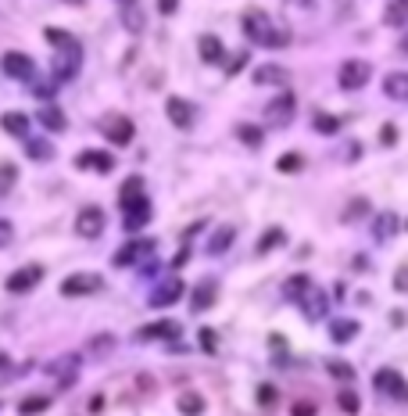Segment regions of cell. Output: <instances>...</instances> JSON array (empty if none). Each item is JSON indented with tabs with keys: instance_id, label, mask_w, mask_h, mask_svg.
<instances>
[{
	"instance_id": "obj_1",
	"label": "cell",
	"mask_w": 408,
	"mask_h": 416,
	"mask_svg": "<svg viewBox=\"0 0 408 416\" xmlns=\"http://www.w3.org/2000/svg\"><path fill=\"white\" fill-rule=\"evenodd\" d=\"M240 29L251 44H262V47H287L290 44V29L279 26L272 15H265L262 8H247L240 15Z\"/></svg>"
},
{
	"instance_id": "obj_2",
	"label": "cell",
	"mask_w": 408,
	"mask_h": 416,
	"mask_svg": "<svg viewBox=\"0 0 408 416\" xmlns=\"http://www.w3.org/2000/svg\"><path fill=\"white\" fill-rule=\"evenodd\" d=\"M79 69H82V47H79V40H72V44H57V51H54V83L76 79Z\"/></svg>"
},
{
	"instance_id": "obj_3",
	"label": "cell",
	"mask_w": 408,
	"mask_h": 416,
	"mask_svg": "<svg viewBox=\"0 0 408 416\" xmlns=\"http://www.w3.org/2000/svg\"><path fill=\"white\" fill-rule=\"evenodd\" d=\"M373 388L380 395H387V399H394V402H408V381L401 377L398 370H391V366H383V370L373 373Z\"/></svg>"
},
{
	"instance_id": "obj_4",
	"label": "cell",
	"mask_w": 408,
	"mask_h": 416,
	"mask_svg": "<svg viewBox=\"0 0 408 416\" xmlns=\"http://www.w3.org/2000/svg\"><path fill=\"white\" fill-rule=\"evenodd\" d=\"M369 76H373V65H369V61L348 58V61L340 65V72H337V83H340V90H362L365 83H369Z\"/></svg>"
},
{
	"instance_id": "obj_5",
	"label": "cell",
	"mask_w": 408,
	"mask_h": 416,
	"mask_svg": "<svg viewBox=\"0 0 408 416\" xmlns=\"http://www.w3.org/2000/svg\"><path fill=\"white\" fill-rule=\"evenodd\" d=\"M100 130H104V137L115 144V148H125V144H133V133H136V126H133V119L129 115H104L100 119Z\"/></svg>"
},
{
	"instance_id": "obj_6",
	"label": "cell",
	"mask_w": 408,
	"mask_h": 416,
	"mask_svg": "<svg viewBox=\"0 0 408 416\" xmlns=\"http://www.w3.org/2000/svg\"><path fill=\"white\" fill-rule=\"evenodd\" d=\"M100 287H104L100 273H72L69 280L61 284V295H64V298H79V295H97Z\"/></svg>"
},
{
	"instance_id": "obj_7",
	"label": "cell",
	"mask_w": 408,
	"mask_h": 416,
	"mask_svg": "<svg viewBox=\"0 0 408 416\" xmlns=\"http://www.w3.org/2000/svg\"><path fill=\"white\" fill-rule=\"evenodd\" d=\"M294 302H301V309H305L308 320H322V316H326V309H330V295H326V291H319L315 284H308Z\"/></svg>"
},
{
	"instance_id": "obj_8",
	"label": "cell",
	"mask_w": 408,
	"mask_h": 416,
	"mask_svg": "<svg viewBox=\"0 0 408 416\" xmlns=\"http://www.w3.org/2000/svg\"><path fill=\"white\" fill-rule=\"evenodd\" d=\"M76 234H79V237H86V241L100 237V234H104V208L86 205L82 212L76 216Z\"/></svg>"
},
{
	"instance_id": "obj_9",
	"label": "cell",
	"mask_w": 408,
	"mask_h": 416,
	"mask_svg": "<svg viewBox=\"0 0 408 416\" xmlns=\"http://www.w3.org/2000/svg\"><path fill=\"white\" fill-rule=\"evenodd\" d=\"M43 280V266H36V262H29V266H21V269H15V273L8 277V291L11 295H26V291H33L36 284Z\"/></svg>"
},
{
	"instance_id": "obj_10",
	"label": "cell",
	"mask_w": 408,
	"mask_h": 416,
	"mask_svg": "<svg viewBox=\"0 0 408 416\" xmlns=\"http://www.w3.org/2000/svg\"><path fill=\"white\" fill-rule=\"evenodd\" d=\"M183 334V323L179 320H154L136 330V341H168V338H179Z\"/></svg>"
},
{
	"instance_id": "obj_11",
	"label": "cell",
	"mask_w": 408,
	"mask_h": 416,
	"mask_svg": "<svg viewBox=\"0 0 408 416\" xmlns=\"http://www.w3.org/2000/svg\"><path fill=\"white\" fill-rule=\"evenodd\" d=\"M294 94H279L276 101H269L265 104V122H269V126L272 130H279V126H287V122L294 119Z\"/></svg>"
},
{
	"instance_id": "obj_12",
	"label": "cell",
	"mask_w": 408,
	"mask_h": 416,
	"mask_svg": "<svg viewBox=\"0 0 408 416\" xmlns=\"http://www.w3.org/2000/svg\"><path fill=\"white\" fill-rule=\"evenodd\" d=\"M150 252H154V241H150V237H143V241H129V244H122L118 248V252H115V266L122 269V266H136L140 259H147Z\"/></svg>"
},
{
	"instance_id": "obj_13",
	"label": "cell",
	"mask_w": 408,
	"mask_h": 416,
	"mask_svg": "<svg viewBox=\"0 0 408 416\" xmlns=\"http://www.w3.org/2000/svg\"><path fill=\"white\" fill-rule=\"evenodd\" d=\"M0 69H4L11 79H33L36 76V61L29 54H21V51H8L4 61H0Z\"/></svg>"
},
{
	"instance_id": "obj_14",
	"label": "cell",
	"mask_w": 408,
	"mask_h": 416,
	"mask_svg": "<svg viewBox=\"0 0 408 416\" xmlns=\"http://www.w3.org/2000/svg\"><path fill=\"white\" fill-rule=\"evenodd\" d=\"M165 115L176 130H190L193 126V104L183 101V97H168L165 101Z\"/></svg>"
},
{
	"instance_id": "obj_15",
	"label": "cell",
	"mask_w": 408,
	"mask_h": 416,
	"mask_svg": "<svg viewBox=\"0 0 408 416\" xmlns=\"http://www.w3.org/2000/svg\"><path fill=\"white\" fill-rule=\"evenodd\" d=\"M122 212H125V219H122L125 234H136V230H143V226L150 223V201L140 198V201H133V205H125Z\"/></svg>"
},
{
	"instance_id": "obj_16",
	"label": "cell",
	"mask_w": 408,
	"mask_h": 416,
	"mask_svg": "<svg viewBox=\"0 0 408 416\" xmlns=\"http://www.w3.org/2000/svg\"><path fill=\"white\" fill-rule=\"evenodd\" d=\"M183 280H176V277H168V280H161L154 291H150V305L154 309H165V305H172V302H179L183 298Z\"/></svg>"
},
{
	"instance_id": "obj_17",
	"label": "cell",
	"mask_w": 408,
	"mask_h": 416,
	"mask_svg": "<svg viewBox=\"0 0 408 416\" xmlns=\"http://www.w3.org/2000/svg\"><path fill=\"white\" fill-rule=\"evenodd\" d=\"M47 373L57 381V388L76 384V377H79V356H61L57 363H51V366H47Z\"/></svg>"
},
{
	"instance_id": "obj_18",
	"label": "cell",
	"mask_w": 408,
	"mask_h": 416,
	"mask_svg": "<svg viewBox=\"0 0 408 416\" xmlns=\"http://www.w3.org/2000/svg\"><path fill=\"white\" fill-rule=\"evenodd\" d=\"M215 298H219V284H215L211 277H204L197 287H193V295H190V309L193 312H208L215 305Z\"/></svg>"
},
{
	"instance_id": "obj_19",
	"label": "cell",
	"mask_w": 408,
	"mask_h": 416,
	"mask_svg": "<svg viewBox=\"0 0 408 416\" xmlns=\"http://www.w3.org/2000/svg\"><path fill=\"white\" fill-rule=\"evenodd\" d=\"M76 165L79 169H90V173H112L115 169V158L107 155V151H79V158H76Z\"/></svg>"
},
{
	"instance_id": "obj_20",
	"label": "cell",
	"mask_w": 408,
	"mask_h": 416,
	"mask_svg": "<svg viewBox=\"0 0 408 416\" xmlns=\"http://www.w3.org/2000/svg\"><path fill=\"white\" fill-rule=\"evenodd\" d=\"M197 51H201L204 65H219V61L226 58V47H222V40L215 36V33H204V36L197 40Z\"/></svg>"
},
{
	"instance_id": "obj_21",
	"label": "cell",
	"mask_w": 408,
	"mask_h": 416,
	"mask_svg": "<svg viewBox=\"0 0 408 416\" xmlns=\"http://www.w3.org/2000/svg\"><path fill=\"white\" fill-rule=\"evenodd\" d=\"M287 79H290V72L283 65H272V61L254 69V83H258V87H283Z\"/></svg>"
},
{
	"instance_id": "obj_22",
	"label": "cell",
	"mask_w": 408,
	"mask_h": 416,
	"mask_svg": "<svg viewBox=\"0 0 408 416\" xmlns=\"http://www.w3.org/2000/svg\"><path fill=\"white\" fill-rule=\"evenodd\" d=\"M36 119H39V126L51 130V133H61L64 126H69V119H64V112L57 108V104H43V108L36 112Z\"/></svg>"
},
{
	"instance_id": "obj_23",
	"label": "cell",
	"mask_w": 408,
	"mask_h": 416,
	"mask_svg": "<svg viewBox=\"0 0 408 416\" xmlns=\"http://www.w3.org/2000/svg\"><path fill=\"white\" fill-rule=\"evenodd\" d=\"M362 334V323L358 320H330V338L337 341V345H348V341H355Z\"/></svg>"
},
{
	"instance_id": "obj_24",
	"label": "cell",
	"mask_w": 408,
	"mask_h": 416,
	"mask_svg": "<svg viewBox=\"0 0 408 416\" xmlns=\"http://www.w3.org/2000/svg\"><path fill=\"white\" fill-rule=\"evenodd\" d=\"M383 22L391 26V29H405L408 26V0H387Z\"/></svg>"
},
{
	"instance_id": "obj_25",
	"label": "cell",
	"mask_w": 408,
	"mask_h": 416,
	"mask_svg": "<svg viewBox=\"0 0 408 416\" xmlns=\"http://www.w3.org/2000/svg\"><path fill=\"white\" fill-rule=\"evenodd\" d=\"M383 94L391 101H408V72H387Z\"/></svg>"
},
{
	"instance_id": "obj_26",
	"label": "cell",
	"mask_w": 408,
	"mask_h": 416,
	"mask_svg": "<svg viewBox=\"0 0 408 416\" xmlns=\"http://www.w3.org/2000/svg\"><path fill=\"white\" fill-rule=\"evenodd\" d=\"M233 237H236L233 226H219V230L211 234V241H208V255H226L229 244H233Z\"/></svg>"
},
{
	"instance_id": "obj_27",
	"label": "cell",
	"mask_w": 408,
	"mask_h": 416,
	"mask_svg": "<svg viewBox=\"0 0 408 416\" xmlns=\"http://www.w3.org/2000/svg\"><path fill=\"white\" fill-rule=\"evenodd\" d=\"M140 198H147V194H143V176H129V180L122 183V191H118V205L125 208V205H133V201H140Z\"/></svg>"
},
{
	"instance_id": "obj_28",
	"label": "cell",
	"mask_w": 408,
	"mask_h": 416,
	"mask_svg": "<svg viewBox=\"0 0 408 416\" xmlns=\"http://www.w3.org/2000/svg\"><path fill=\"white\" fill-rule=\"evenodd\" d=\"M0 126H4V133H11V137H29V119L21 115V112L0 115Z\"/></svg>"
},
{
	"instance_id": "obj_29",
	"label": "cell",
	"mask_w": 408,
	"mask_h": 416,
	"mask_svg": "<svg viewBox=\"0 0 408 416\" xmlns=\"http://www.w3.org/2000/svg\"><path fill=\"white\" fill-rule=\"evenodd\" d=\"M394 234H398V216H394V212H383V216H376L373 237H376V241H391Z\"/></svg>"
},
{
	"instance_id": "obj_30",
	"label": "cell",
	"mask_w": 408,
	"mask_h": 416,
	"mask_svg": "<svg viewBox=\"0 0 408 416\" xmlns=\"http://www.w3.org/2000/svg\"><path fill=\"white\" fill-rule=\"evenodd\" d=\"M26 155H29V158H36V162H47V158H54V144H51V140L26 137Z\"/></svg>"
},
{
	"instance_id": "obj_31",
	"label": "cell",
	"mask_w": 408,
	"mask_h": 416,
	"mask_svg": "<svg viewBox=\"0 0 408 416\" xmlns=\"http://www.w3.org/2000/svg\"><path fill=\"white\" fill-rule=\"evenodd\" d=\"M283 230H279V226H269V230L262 234V237H258V255H269L272 252V248H279V244H283Z\"/></svg>"
},
{
	"instance_id": "obj_32",
	"label": "cell",
	"mask_w": 408,
	"mask_h": 416,
	"mask_svg": "<svg viewBox=\"0 0 408 416\" xmlns=\"http://www.w3.org/2000/svg\"><path fill=\"white\" fill-rule=\"evenodd\" d=\"M236 137H240L247 148H262V140H265V133H262V126H251V122H244V126H236Z\"/></svg>"
},
{
	"instance_id": "obj_33",
	"label": "cell",
	"mask_w": 408,
	"mask_h": 416,
	"mask_svg": "<svg viewBox=\"0 0 408 416\" xmlns=\"http://www.w3.org/2000/svg\"><path fill=\"white\" fill-rule=\"evenodd\" d=\"M312 126H315L322 137H333V133L340 130V119H337V115H326V112H319V115L312 119Z\"/></svg>"
},
{
	"instance_id": "obj_34",
	"label": "cell",
	"mask_w": 408,
	"mask_h": 416,
	"mask_svg": "<svg viewBox=\"0 0 408 416\" xmlns=\"http://www.w3.org/2000/svg\"><path fill=\"white\" fill-rule=\"evenodd\" d=\"M176 409H179V413H204V399H201L197 391H186V395H179Z\"/></svg>"
},
{
	"instance_id": "obj_35",
	"label": "cell",
	"mask_w": 408,
	"mask_h": 416,
	"mask_svg": "<svg viewBox=\"0 0 408 416\" xmlns=\"http://www.w3.org/2000/svg\"><path fill=\"white\" fill-rule=\"evenodd\" d=\"M330 377H337V381H344V384H348V381H355V366L351 363H344V359H330Z\"/></svg>"
},
{
	"instance_id": "obj_36",
	"label": "cell",
	"mask_w": 408,
	"mask_h": 416,
	"mask_svg": "<svg viewBox=\"0 0 408 416\" xmlns=\"http://www.w3.org/2000/svg\"><path fill=\"white\" fill-rule=\"evenodd\" d=\"M15 180H18V169H15L11 162H0V198L15 187Z\"/></svg>"
},
{
	"instance_id": "obj_37",
	"label": "cell",
	"mask_w": 408,
	"mask_h": 416,
	"mask_svg": "<svg viewBox=\"0 0 408 416\" xmlns=\"http://www.w3.org/2000/svg\"><path fill=\"white\" fill-rule=\"evenodd\" d=\"M301 165H305V158H301L297 151H287V155H279V162H276V169H279V173H297Z\"/></svg>"
},
{
	"instance_id": "obj_38",
	"label": "cell",
	"mask_w": 408,
	"mask_h": 416,
	"mask_svg": "<svg viewBox=\"0 0 408 416\" xmlns=\"http://www.w3.org/2000/svg\"><path fill=\"white\" fill-rule=\"evenodd\" d=\"M18 409L21 413H43V409H51V399H47V395H33V399H21Z\"/></svg>"
},
{
	"instance_id": "obj_39",
	"label": "cell",
	"mask_w": 408,
	"mask_h": 416,
	"mask_svg": "<svg viewBox=\"0 0 408 416\" xmlns=\"http://www.w3.org/2000/svg\"><path fill=\"white\" fill-rule=\"evenodd\" d=\"M337 406H340L344 413H358V409H362V399H358L355 391H348V388H344V391L337 395Z\"/></svg>"
},
{
	"instance_id": "obj_40",
	"label": "cell",
	"mask_w": 408,
	"mask_h": 416,
	"mask_svg": "<svg viewBox=\"0 0 408 416\" xmlns=\"http://www.w3.org/2000/svg\"><path fill=\"white\" fill-rule=\"evenodd\" d=\"M365 212H369V201H365V198H355L348 208H344V223H355V219L365 216Z\"/></svg>"
},
{
	"instance_id": "obj_41",
	"label": "cell",
	"mask_w": 408,
	"mask_h": 416,
	"mask_svg": "<svg viewBox=\"0 0 408 416\" xmlns=\"http://www.w3.org/2000/svg\"><path fill=\"white\" fill-rule=\"evenodd\" d=\"M197 338H201V348L208 352V356H215V352H219V334H215L211 327H201V334H197Z\"/></svg>"
},
{
	"instance_id": "obj_42",
	"label": "cell",
	"mask_w": 408,
	"mask_h": 416,
	"mask_svg": "<svg viewBox=\"0 0 408 416\" xmlns=\"http://www.w3.org/2000/svg\"><path fill=\"white\" fill-rule=\"evenodd\" d=\"M276 399H279V391L272 384H258V406H262V409L276 406Z\"/></svg>"
},
{
	"instance_id": "obj_43",
	"label": "cell",
	"mask_w": 408,
	"mask_h": 416,
	"mask_svg": "<svg viewBox=\"0 0 408 416\" xmlns=\"http://www.w3.org/2000/svg\"><path fill=\"white\" fill-rule=\"evenodd\" d=\"M308 284H312L308 277H290V280L283 284V295H287V298H297V295H301V291H305Z\"/></svg>"
},
{
	"instance_id": "obj_44",
	"label": "cell",
	"mask_w": 408,
	"mask_h": 416,
	"mask_svg": "<svg viewBox=\"0 0 408 416\" xmlns=\"http://www.w3.org/2000/svg\"><path fill=\"white\" fill-rule=\"evenodd\" d=\"M380 144H383V148H394V144H398V126H394V122H383V126H380Z\"/></svg>"
},
{
	"instance_id": "obj_45",
	"label": "cell",
	"mask_w": 408,
	"mask_h": 416,
	"mask_svg": "<svg viewBox=\"0 0 408 416\" xmlns=\"http://www.w3.org/2000/svg\"><path fill=\"white\" fill-rule=\"evenodd\" d=\"M115 348V341H112V334H97V341L90 345V352L94 356H107V352Z\"/></svg>"
},
{
	"instance_id": "obj_46",
	"label": "cell",
	"mask_w": 408,
	"mask_h": 416,
	"mask_svg": "<svg viewBox=\"0 0 408 416\" xmlns=\"http://www.w3.org/2000/svg\"><path fill=\"white\" fill-rule=\"evenodd\" d=\"M43 36H47L54 47H57V44H72V40H76L72 33H61V29H43Z\"/></svg>"
},
{
	"instance_id": "obj_47",
	"label": "cell",
	"mask_w": 408,
	"mask_h": 416,
	"mask_svg": "<svg viewBox=\"0 0 408 416\" xmlns=\"http://www.w3.org/2000/svg\"><path fill=\"white\" fill-rule=\"evenodd\" d=\"M394 291L408 295V262H405V266H398V273H394Z\"/></svg>"
},
{
	"instance_id": "obj_48",
	"label": "cell",
	"mask_w": 408,
	"mask_h": 416,
	"mask_svg": "<svg viewBox=\"0 0 408 416\" xmlns=\"http://www.w3.org/2000/svg\"><path fill=\"white\" fill-rule=\"evenodd\" d=\"M247 61H251V54H247V51H240V54H236V58L229 61V69H226V72H229V76H236V72H240V69L247 65Z\"/></svg>"
},
{
	"instance_id": "obj_49",
	"label": "cell",
	"mask_w": 408,
	"mask_h": 416,
	"mask_svg": "<svg viewBox=\"0 0 408 416\" xmlns=\"http://www.w3.org/2000/svg\"><path fill=\"white\" fill-rule=\"evenodd\" d=\"M11 237H15L11 223H8V219H0V248H8V244H11Z\"/></svg>"
},
{
	"instance_id": "obj_50",
	"label": "cell",
	"mask_w": 408,
	"mask_h": 416,
	"mask_svg": "<svg viewBox=\"0 0 408 416\" xmlns=\"http://www.w3.org/2000/svg\"><path fill=\"white\" fill-rule=\"evenodd\" d=\"M290 413H294V416H312V413H315V406H312V402H294V409H290Z\"/></svg>"
},
{
	"instance_id": "obj_51",
	"label": "cell",
	"mask_w": 408,
	"mask_h": 416,
	"mask_svg": "<svg viewBox=\"0 0 408 416\" xmlns=\"http://www.w3.org/2000/svg\"><path fill=\"white\" fill-rule=\"evenodd\" d=\"M176 8H179V0H158V11H161V15H172Z\"/></svg>"
},
{
	"instance_id": "obj_52",
	"label": "cell",
	"mask_w": 408,
	"mask_h": 416,
	"mask_svg": "<svg viewBox=\"0 0 408 416\" xmlns=\"http://www.w3.org/2000/svg\"><path fill=\"white\" fill-rule=\"evenodd\" d=\"M186 262H190V248H183V252L176 255V262H172V266H176V269H179V266H186Z\"/></svg>"
},
{
	"instance_id": "obj_53",
	"label": "cell",
	"mask_w": 408,
	"mask_h": 416,
	"mask_svg": "<svg viewBox=\"0 0 408 416\" xmlns=\"http://www.w3.org/2000/svg\"><path fill=\"white\" fill-rule=\"evenodd\" d=\"M51 90H54V87H51V83H36V94H39V97H47Z\"/></svg>"
},
{
	"instance_id": "obj_54",
	"label": "cell",
	"mask_w": 408,
	"mask_h": 416,
	"mask_svg": "<svg viewBox=\"0 0 408 416\" xmlns=\"http://www.w3.org/2000/svg\"><path fill=\"white\" fill-rule=\"evenodd\" d=\"M398 51H401V54H408V29H405V36H401V44H398Z\"/></svg>"
},
{
	"instance_id": "obj_55",
	"label": "cell",
	"mask_w": 408,
	"mask_h": 416,
	"mask_svg": "<svg viewBox=\"0 0 408 416\" xmlns=\"http://www.w3.org/2000/svg\"><path fill=\"white\" fill-rule=\"evenodd\" d=\"M64 4H86V0H64Z\"/></svg>"
},
{
	"instance_id": "obj_56",
	"label": "cell",
	"mask_w": 408,
	"mask_h": 416,
	"mask_svg": "<svg viewBox=\"0 0 408 416\" xmlns=\"http://www.w3.org/2000/svg\"><path fill=\"white\" fill-rule=\"evenodd\" d=\"M118 4H136V0H118Z\"/></svg>"
},
{
	"instance_id": "obj_57",
	"label": "cell",
	"mask_w": 408,
	"mask_h": 416,
	"mask_svg": "<svg viewBox=\"0 0 408 416\" xmlns=\"http://www.w3.org/2000/svg\"><path fill=\"white\" fill-rule=\"evenodd\" d=\"M405 230H408V223H405Z\"/></svg>"
}]
</instances>
